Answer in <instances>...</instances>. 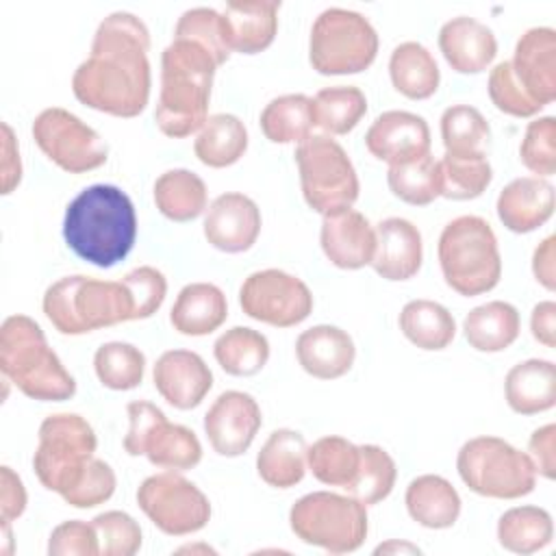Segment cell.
<instances>
[{
    "instance_id": "cell-26",
    "label": "cell",
    "mask_w": 556,
    "mask_h": 556,
    "mask_svg": "<svg viewBox=\"0 0 556 556\" xmlns=\"http://www.w3.org/2000/svg\"><path fill=\"white\" fill-rule=\"evenodd\" d=\"M228 317V302L224 291L213 282L185 285L169 311L174 330L187 337H204L215 332Z\"/></svg>"
},
{
    "instance_id": "cell-4",
    "label": "cell",
    "mask_w": 556,
    "mask_h": 556,
    "mask_svg": "<svg viewBox=\"0 0 556 556\" xmlns=\"http://www.w3.org/2000/svg\"><path fill=\"white\" fill-rule=\"evenodd\" d=\"M0 371L39 402H63L76 393L74 376L48 345L41 326L22 313L9 315L0 326Z\"/></svg>"
},
{
    "instance_id": "cell-16",
    "label": "cell",
    "mask_w": 556,
    "mask_h": 556,
    "mask_svg": "<svg viewBox=\"0 0 556 556\" xmlns=\"http://www.w3.org/2000/svg\"><path fill=\"white\" fill-rule=\"evenodd\" d=\"M261 226L258 204L241 191H226L206 206L202 232L213 248L239 254L256 243Z\"/></svg>"
},
{
    "instance_id": "cell-40",
    "label": "cell",
    "mask_w": 556,
    "mask_h": 556,
    "mask_svg": "<svg viewBox=\"0 0 556 556\" xmlns=\"http://www.w3.org/2000/svg\"><path fill=\"white\" fill-rule=\"evenodd\" d=\"M361 450L356 443L339 434H326L313 441L306 452V465L315 480L328 486L345 489L358 469Z\"/></svg>"
},
{
    "instance_id": "cell-59",
    "label": "cell",
    "mask_w": 556,
    "mask_h": 556,
    "mask_svg": "<svg viewBox=\"0 0 556 556\" xmlns=\"http://www.w3.org/2000/svg\"><path fill=\"white\" fill-rule=\"evenodd\" d=\"M421 549L417 547V545H410V543H406V541H395V539H391V541H387V543H380L376 549H374V554H419Z\"/></svg>"
},
{
    "instance_id": "cell-44",
    "label": "cell",
    "mask_w": 556,
    "mask_h": 556,
    "mask_svg": "<svg viewBox=\"0 0 556 556\" xmlns=\"http://www.w3.org/2000/svg\"><path fill=\"white\" fill-rule=\"evenodd\" d=\"M98 380L113 391H130L143 382L146 354L126 341H106L93 354Z\"/></svg>"
},
{
    "instance_id": "cell-42",
    "label": "cell",
    "mask_w": 556,
    "mask_h": 556,
    "mask_svg": "<svg viewBox=\"0 0 556 556\" xmlns=\"http://www.w3.org/2000/svg\"><path fill=\"white\" fill-rule=\"evenodd\" d=\"M387 185L395 198L413 206H426L441 195L439 159L430 152L397 165H389Z\"/></svg>"
},
{
    "instance_id": "cell-25",
    "label": "cell",
    "mask_w": 556,
    "mask_h": 556,
    "mask_svg": "<svg viewBox=\"0 0 556 556\" xmlns=\"http://www.w3.org/2000/svg\"><path fill=\"white\" fill-rule=\"evenodd\" d=\"M280 0H228L224 20L232 52L256 54L271 46L278 33Z\"/></svg>"
},
{
    "instance_id": "cell-37",
    "label": "cell",
    "mask_w": 556,
    "mask_h": 556,
    "mask_svg": "<svg viewBox=\"0 0 556 556\" xmlns=\"http://www.w3.org/2000/svg\"><path fill=\"white\" fill-rule=\"evenodd\" d=\"M261 130L271 143H300L315 126L313 98L306 93H282L261 111Z\"/></svg>"
},
{
    "instance_id": "cell-21",
    "label": "cell",
    "mask_w": 556,
    "mask_h": 556,
    "mask_svg": "<svg viewBox=\"0 0 556 556\" xmlns=\"http://www.w3.org/2000/svg\"><path fill=\"white\" fill-rule=\"evenodd\" d=\"M376 250L371 267L384 280L413 278L424 261V241L419 228L406 217H384L376 226Z\"/></svg>"
},
{
    "instance_id": "cell-7",
    "label": "cell",
    "mask_w": 556,
    "mask_h": 556,
    "mask_svg": "<svg viewBox=\"0 0 556 556\" xmlns=\"http://www.w3.org/2000/svg\"><path fill=\"white\" fill-rule=\"evenodd\" d=\"M456 471L469 491L493 500L523 497L536 484L528 452L493 434L465 441L456 454Z\"/></svg>"
},
{
    "instance_id": "cell-30",
    "label": "cell",
    "mask_w": 556,
    "mask_h": 556,
    "mask_svg": "<svg viewBox=\"0 0 556 556\" xmlns=\"http://www.w3.org/2000/svg\"><path fill=\"white\" fill-rule=\"evenodd\" d=\"M521 330L519 311L506 300L473 306L463 319V334L478 352H502L510 348Z\"/></svg>"
},
{
    "instance_id": "cell-39",
    "label": "cell",
    "mask_w": 556,
    "mask_h": 556,
    "mask_svg": "<svg viewBox=\"0 0 556 556\" xmlns=\"http://www.w3.org/2000/svg\"><path fill=\"white\" fill-rule=\"evenodd\" d=\"M439 169L441 195L447 200H473L493 180V169L484 152H443Z\"/></svg>"
},
{
    "instance_id": "cell-38",
    "label": "cell",
    "mask_w": 556,
    "mask_h": 556,
    "mask_svg": "<svg viewBox=\"0 0 556 556\" xmlns=\"http://www.w3.org/2000/svg\"><path fill=\"white\" fill-rule=\"evenodd\" d=\"M213 356L228 376L248 378L267 365L269 341L261 330L250 326H232L215 339Z\"/></svg>"
},
{
    "instance_id": "cell-46",
    "label": "cell",
    "mask_w": 556,
    "mask_h": 556,
    "mask_svg": "<svg viewBox=\"0 0 556 556\" xmlns=\"http://www.w3.org/2000/svg\"><path fill=\"white\" fill-rule=\"evenodd\" d=\"M441 139L445 152H484L491 126L471 104H452L441 113Z\"/></svg>"
},
{
    "instance_id": "cell-52",
    "label": "cell",
    "mask_w": 556,
    "mask_h": 556,
    "mask_svg": "<svg viewBox=\"0 0 556 556\" xmlns=\"http://www.w3.org/2000/svg\"><path fill=\"white\" fill-rule=\"evenodd\" d=\"M50 556H98L100 543L93 523L83 519L61 521L48 539Z\"/></svg>"
},
{
    "instance_id": "cell-32",
    "label": "cell",
    "mask_w": 556,
    "mask_h": 556,
    "mask_svg": "<svg viewBox=\"0 0 556 556\" xmlns=\"http://www.w3.org/2000/svg\"><path fill=\"white\" fill-rule=\"evenodd\" d=\"M152 193L161 215L172 222H191L208 206V189L204 180L187 167H174L159 174Z\"/></svg>"
},
{
    "instance_id": "cell-58",
    "label": "cell",
    "mask_w": 556,
    "mask_h": 556,
    "mask_svg": "<svg viewBox=\"0 0 556 556\" xmlns=\"http://www.w3.org/2000/svg\"><path fill=\"white\" fill-rule=\"evenodd\" d=\"M530 332L534 341L545 348H556V304L554 300H541L530 313Z\"/></svg>"
},
{
    "instance_id": "cell-57",
    "label": "cell",
    "mask_w": 556,
    "mask_h": 556,
    "mask_svg": "<svg viewBox=\"0 0 556 556\" xmlns=\"http://www.w3.org/2000/svg\"><path fill=\"white\" fill-rule=\"evenodd\" d=\"M532 274L543 289H547V291L556 289V235H547L534 248Z\"/></svg>"
},
{
    "instance_id": "cell-35",
    "label": "cell",
    "mask_w": 556,
    "mask_h": 556,
    "mask_svg": "<svg viewBox=\"0 0 556 556\" xmlns=\"http://www.w3.org/2000/svg\"><path fill=\"white\" fill-rule=\"evenodd\" d=\"M397 324L413 345L428 352L447 348L456 334L454 315L441 302L426 298L406 302L400 311Z\"/></svg>"
},
{
    "instance_id": "cell-13",
    "label": "cell",
    "mask_w": 556,
    "mask_h": 556,
    "mask_svg": "<svg viewBox=\"0 0 556 556\" xmlns=\"http://www.w3.org/2000/svg\"><path fill=\"white\" fill-rule=\"evenodd\" d=\"M30 130L39 150L70 174L98 169L109 159V143L102 135L63 106L37 113Z\"/></svg>"
},
{
    "instance_id": "cell-29",
    "label": "cell",
    "mask_w": 556,
    "mask_h": 556,
    "mask_svg": "<svg viewBox=\"0 0 556 556\" xmlns=\"http://www.w3.org/2000/svg\"><path fill=\"white\" fill-rule=\"evenodd\" d=\"M508 406L519 415H536L556 404V365L547 358H526L504 378Z\"/></svg>"
},
{
    "instance_id": "cell-51",
    "label": "cell",
    "mask_w": 556,
    "mask_h": 556,
    "mask_svg": "<svg viewBox=\"0 0 556 556\" xmlns=\"http://www.w3.org/2000/svg\"><path fill=\"white\" fill-rule=\"evenodd\" d=\"M122 285L130 295L132 319L152 317L167 295V278L161 269L152 265H139L130 269L128 274H124Z\"/></svg>"
},
{
    "instance_id": "cell-54",
    "label": "cell",
    "mask_w": 556,
    "mask_h": 556,
    "mask_svg": "<svg viewBox=\"0 0 556 556\" xmlns=\"http://www.w3.org/2000/svg\"><path fill=\"white\" fill-rule=\"evenodd\" d=\"M28 504V493L22 478L9 467H0V521L13 523L24 515Z\"/></svg>"
},
{
    "instance_id": "cell-31",
    "label": "cell",
    "mask_w": 556,
    "mask_h": 556,
    "mask_svg": "<svg viewBox=\"0 0 556 556\" xmlns=\"http://www.w3.org/2000/svg\"><path fill=\"white\" fill-rule=\"evenodd\" d=\"M389 76L402 96L410 100H426L437 93L441 70L432 52L419 41H402L391 50Z\"/></svg>"
},
{
    "instance_id": "cell-2",
    "label": "cell",
    "mask_w": 556,
    "mask_h": 556,
    "mask_svg": "<svg viewBox=\"0 0 556 556\" xmlns=\"http://www.w3.org/2000/svg\"><path fill=\"white\" fill-rule=\"evenodd\" d=\"M67 248L96 267H113L124 261L137 239V213L130 195L115 185L85 187L63 215Z\"/></svg>"
},
{
    "instance_id": "cell-47",
    "label": "cell",
    "mask_w": 556,
    "mask_h": 556,
    "mask_svg": "<svg viewBox=\"0 0 556 556\" xmlns=\"http://www.w3.org/2000/svg\"><path fill=\"white\" fill-rule=\"evenodd\" d=\"M519 159L539 178H547L556 172V117L554 115H541L528 122L519 143Z\"/></svg>"
},
{
    "instance_id": "cell-56",
    "label": "cell",
    "mask_w": 556,
    "mask_h": 556,
    "mask_svg": "<svg viewBox=\"0 0 556 556\" xmlns=\"http://www.w3.org/2000/svg\"><path fill=\"white\" fill-rule=\"evenodd\" d=\"M0 178H2V193L9 195L22 180V159H20V146L15 139L13 128L2 122V165H0Z\"/></svg>"
},
{
    "instance_id": "cell-50",
    "label": "cell",
    "mask_w": 556,
    "mask_h": 556,
    "mask_svg": "<svg viewBox=\"0 0 556 556\" xmlns=\"http://www.w3.org/2000/svg\"><path fill=\"white\" fill-rule=\"evenodd\" d=\"M489 98L497 111L513 117H534L543 106L536 104L517 80L510 61H500L489 72Z\"/></svg>"
},
{
    "instance_id": "cell-24",
    "label": "cell",
    "mask_w": 556,
    "mask_h": 556,
    "mask_svg": "<svg viewBox=\"0 0 556 556\" xmlns=\"http://www.w3.org/2000/svg\"><path fill=\"white\" fill-rule=\"evenodd\" d=\"M554 185L539 176H519L497 195L495 211L500 222L517 235L541 228L554 213Z\"/></svg>"
},
{
    "instance_id": "cell-12",
    "label": "cell",
    "mask_w": 556,
    "mask_h": 556,
    "mask_svg": "<svg viewBox=\"0 0 556 556\" xmlns=\"http://www.w3.org/2000/svg\"><path fill=\"white\" fill-rule=\"evenodd\" d=\"M137 504L169 536L200 532L211 519V502L204 491L172 469L148 476L137 489Z\"/></svg>"
},
{
    "instance_id": "cell-5",
    "label": "cell",
    "mask_w": 556,
    "mask_h": 556,
    "mask_svg": "<svg viewBox=\"0 0 556 556\" xmlns=\"http://www.w3.org/2000/svg\"><path fill=\"white\" fill-rule=\"evenodd\" d=\"M437 254L445 285L458 295L486 293L502 278L497 237L480 215H458L447 222L439 235Z\"/></svg>"
},
{
    "instance_id": "cell-43",
    "label": "cell",
    "mask_w": 556,
    "mask_h": 556,
    "mask_svg": "<svg viewBox=\"0 0 556 556\" xmlns=\"http://www.w3.org/2000/svg\"><path fill=\"white\" fill-rule=\"evenodd\" d=\"M358 469L354 480L345 486V491L365 506H374L391 495L397 478V467L393 456L376 443L358 445Z\"/></svg>"
},
{
    "instance_id": "cell-19",
    "label": "cell",
    "mask_w": 556,
    "mask_h": 556,
    "mask_svg": "<svg viewBox=\"0 0 556 556\" xmlns=\"http://www.w3.org/2000/svg\"><path fill=\"white\" fill-rule=\"evenodd\" d=\"M510 67L526 93L541 106L556 100V30L532 26L515 43Z\"/></svg>"
},
{
    "instance_id": "cell-33",
    "label": "cell",
    "mask_w": 556,
    "mask_h": 556,
    "mask_svg": "<svg viewBox=\"0 0 556 556\" xmlns=\"http://www.w3.org/2000/svg\"><path fill=\"white\" fill-rule=\"evenodd\" d=\"M248 150V128L232 113L208 115L193 139V152L206 167L235 165Z\"/></svg>"
},
{
    "instance_id": "cell-14",
    "label": "cell",
    "mask_w": 556,
    "mask_h": 556,
    "mask_svg": "<svg viewBox=\"0 0 556 556\" xmlns=\"http://www.w3.org/2000/svg\"><path fill=\"white\" fill-rule=\"evenodd\" d=\"M239 306L256 321L291 328L313 313V293L308 285L276 267L252 271L239 287Z\"/></svg>"
},
{
    "instance_id": "cell-10",
    "label": "cell",
    "mask_w": 556,
    "mask_h": 556,
    "mask_svg": "<svg viewBox=\"0 0 556 556\" xmlns=\"http://www.w3.org/2000/svg\"><path fill=\"white\" fill-rule=\"evenodd\" d=\"M98 437L93 426L78 413H52L37 432L33 469L37 480L63 495L96 456Z\"/></svg>"
},
{
    "instance_id": "cell-15",
    "label": "cell",
    "mask_w": 556,
    "mask_h": 556,
    "mask_svg": "<svg viewBox=\"0 0 556 556\" xmlns=\"http://www.w3.org/2000/svg\"><path fill=\"white\" fill-rule=\"evenodd\" d=\"M263 426L258 402L245 391L219 393L204 415V432L211 447L226 458L241 456L250 450Z\"/></svg>"
},
{
    "instance_id": "cell-34",
    "label": "cell",
    "mask_w": 556,
    "mask_h": 556,
    "mask_svg": "<svg viewBox=\"0 0 556 556\" xmlns=\"http://www.w3.org/2000/svg\"><path fill=\"white\" fill-rule=\"evenodd\" d=\"M141 456H146L154 467L185 471L202 460V443L191 428L172 424L163 415L146 437Z\"/></svg>"
},
{
    "instance_id": "cell-49",
    "label": "cell",
    "mask_w": 556,
    "mask_h": 556,
    "mask_svg": "<svg viewBox=\"0 0 556 556\" xmlns=\"http://www.w3.org/2000/svg\"><path fill=\"white\" fill-rule=\"evenodd\" d=\"M115 486H117V478L113 467L102 458L93 456L85 465L78 480L61 497L65 504L74 508H93L109 502L115 493Z\"/></svg>"
},
{
    "instance_id": "cell-18",
    "label": "cell",
    "mask_w": 556,
    "mask_h": 556,
    "mask_svg": "<svg viewBox=\"0 0 556 556\" xmlns=\"http://www.w3.org/2000/svg\"><path fill=\"white\" fill-rule=\"evenodd\" d=\"M319 243L334 267L361 269L374 258L376 230L361 211L345 206L321 215Z\"/></svg>"
},
{
    "instance_id": "cell-22",
    "label": "cell",
    "mask_w": 556,
    "mask_h": 556,
    "mask_svg": "<svg viewBox=\"0 0 556 556\" xmlns=\"http://www.w3.org/2000/svg\"><path fill=\"white\" fill-rule=\"evenodd\" d=\"M295 358L308 376L334 380L352 369L356 345L348 330L332 324H317L298 334Z\"/></svg>"
},
{
    "instance_id": "cell-11",
    "label": "cell",
    "mask_w": 556,
    "mask_h": 556,
    "mask_svg": "<svg viewBox=\"0 0 556 556\" xmlns=\"http://www.w3.org/2000/svg\"><path fill=\"white\" fill-rule=\"evenodd\" d=\"M300 187L306 204L326 215L352 206L361 182L345 148L330 135H308L295 146Z\"/></svg>"
},
{
    "instance_id": "cell-8",
    "label": "cell",
    "mask_w": 556,
    "mask_h": 556,
    "mask_svg": "<svg viewBox=\"0 0 556 556\" xmlns=\"http://www.w3.org/2000/svg\"><path fill=\"white\" fill-rule=\"evenodd\" d=\"M378 43V30L367 15L328 7L313 20L308 61L324 76L358 74L376 61Z\"/></svg>"
},
{
    "instance_id": "cell-23",
    "label": "cell",
    "mask_w": 556,
    "mask_h": 556,
    "mask_svg": "<svg viewBox=\"0 0 556 556\" xmlns=\"http://www.w3.org/2000/svg\"><path fill=\"white\" fill-rule=\"evenodd\" d=\"M439 50L458 74L486 70L497 54L495 33L471 15H456L439 28Z\"/></svg>"
},
{
    "instance_id": "cell-9",
    "label": "cell",
    "mask_w": 556,
    "mask_h": 556,
    "mask_svg": "<svg viewBox=\"0 0 556 556\" xmlns=\"http://www.w3.org/2000/svg\"><path fill=\"white\" fill-rule=\"evenodd\" d=\"M289 528L306 545L330 554H350L367 539V506L352 495L313 491L293 502Z\"/></svg>"
},
{
    "instance_id": "cell-36",
    "label": "cell",
    "mask_w": 556,
    "mask_h": 556,
    "mask_svg": "<svg viewBox=\"0 0 556 556\" xmlns=\"http://www.w3.org/2000/svg\"><path fill=\"white\" fill-rule=\"evenodd\" d=\"M552 539L554 521L543 506H513L497 519V541L513 554H534L547 547Z\"/></svg>"
},
{
    "instance_id": "cell-45",
    "label": "cell",
    "mask_w": 556,
    "mask_h": 556,
    "mask_svg": "<svg viewBox=\"0 0 556 556\" xmlns=\"http://www.w3.org/2000/svg\"><path fill=\"white\" fill-rule=\"evenodd\" d=\"M174 39H189L206 48L217 65H224L232 54L224 13L213 7H191L180 13L174 26Z\"/></svg>"
},
{
    "instance_id": "cell-28",
    "label": "cell",
    "mask_w": 556,
    "mask_h": 556,
    "mask_svg": "<svg viewBox=\"0 0 556 556\" xmlns=\"http://www.w3.org/2000/svg\"><path fill=\"white\" fill-rule=\"evenodd\" d=\"M308 443L302 432L293 428L274 430L256 454L258 478L274 489H291L302 482Z\"/></svg>"
},
{
    "instance_id": "cell-41",
    "label": "cell",
    "mask_w": 556,
    "mask_h": 556,
    "mask_svg": "<svg viewBox=\"0 0 556 556\" xmlns=\"http://www.w3.org/2000/svg\"><path fill=\"white\" fill-rule=\"evenodd\" d=\"M313 111L324 135H348L367 113V98L356 85H332L313 96Z\"/></svg>"
},
{
    "instance_id": "cell-17",
    "label": "cell",
    "mask_w": 556,
    "mask_h": 556,
    "mask_svg": "<svg viewBox=\"0 0 556 556\" xmlns=\"http://www.w3.org/2000/svg\"><path fill=\"white\" fill-rule=\"evenodd\" d=\"M152 380L161 397L178 410H191L202 404L213 387V371L193 350H167L154 367Z\"/></svg>"
},
{
    "instance_id": "cell-27",
    "label": "cell",
    "mask_w": 556,
    "mask_h": 556,
    "mask_svg": "<svg viewBox=\"0 0 556 556\" xmlns=\"http://www.w3.org/2000/svg\"><path fill=\"white\" fill-rule=\"evenodd\" d=\"M404 504L413 521L428 530L452 528L460 517V495L454 484L439 473L413 478L404 493Z\"/></svg>"
},
{
    "instance_id": "cell-3",
    "label": "cell",
    "mask_w": 556,
    "mask_h": 556,
    "mask_svg": "<svg viewBox=\"0 0 556 556\" xmlns=\"http://www.w3.org/2000/svg\"><path fill=\"white\" fill-rule=\"evenodd\" d=\"M217 67L213 54L195 41L172 39L163 48L161 89L154 106V122L163 135L182 139L202 128Z\"/></svg>"
},
{
    "instance_id": "cell-6",
    "label": "cell",
    "mask_w": 556,
    "mask_h": 556,
    "mask_svg": "<svg viewBox=\"0 0 556 556\" xmlns=\"http://www.w3.org/2000/svg\"><path fill=\"white\" fill-rule=\"evenodd\" d=\"M48 321L61 334H85L132 321V304L122 280L72 274L54 280L41 300Z\"/></svg>"
},
{
    "instance_id": "cell-55",
    "label": "cell",
    "mask_w": 556,
    "mask_h": 556,
    "mask_svg": "<svg viewBox=\"0 0 556 556\" xmlns=\"http://www.w3.org/2000/svg\"><path fill=\"white\" fill-rule=\"evenodd\" d=\"M554 450H556V426L554 424H545L530 434L528 456L536 469V476H543L547 480L556 478V460H554L556 452Z\"/></svg>"
},
{
    "instance_id": "cell-60",
    "label": "cell",
    "mask_w": 556,
    "mask_h": 556,
    "mask_svg": "<svg viewBox=\"0 0 556 556\" xmlns=\"http://www.w3.org/2000/svg\"><path fill=\"white\" fill-rule=\"evenodd\" d=\"M2 547H0V556H11L13 554V534H11V523L2 521Z\"/></svg>"
},
{
    "instance_id": "cell-61",
    "label": "cell",
    "mask_w": 556,
    "mask_h": 556,
    "mask_svg": "<svg viewBox=\"0 0 556 556\" xmlns=\"http://www.w3.org/2000/svg\"><path fill=\"white\" fill-rule=\"evenodd\" d=\"M178 552L182 554V552H204V554H215V549L213 547H208V545H182V547H178Z\"/></svg>"
},
{
    "instance_id": "cell-48",
    "label": "cell",
    "mask_w": 556,
    "mask_h": 556,
    "mask_svg": "<svg viewBox=\"0 0 556 556\" xmlns=\"http://www.w3.org/2000/svg\"><path fill=\"white\" fill-rule=\"evenodd\" d=\"M102 556H132L141 547L139 521L124 510H104L91 519Z\"/></svg>"
},
{
    "instance_id": "cell-53",
    "label": "cell",
    "mask_w": 556,
    "mask_h": 556,
    "mask_svg": "<svg viewBox=\"0 0 556 556\" xmlns=\"http://www.w3.org/2000/svg\"><path fill=\"white\" fill-rule=\"evenodd\" d=\"M126 413H128V432L124 437V450L130 454V456H141V450H143V441L146 437L150 434L152 426L165 415L156 404L148 402V400H135V402H128L126 406Z\"/></svg>"
},
{
    "instance_id": "cell-1",
    "label": "cell",
    "mask_w": 556,
    "mask_h": 556,
    "mask_svg": "<svg viewBox=\"0 0 556 556\" xmlns=\"http://www.w3.org/2000/svg\"><path fill=\"white\" fill-rule=\"evenodd\" d=\"M150 30L130 11L109 13L96 28L89 56L72 74L78 102L115 117L139 115L152 87Z\"/></svg>"
},
{
    "instance_id": "cell-20",
    "label": "cell",
    "mask_w": 556,
    "mask_h": 556,
    "mask_svg": "<svg viewBox=\"0 0 556 556\" xmlns=\"http://www.w3.org/2000/svg\"><path fill=\"white\" fill-rule=\"evenodd\" d=\"M365 146L376 159L397 165L430 152V126L417 113L391 109L369 124Z\"/></svg>"
}]
</instances>
